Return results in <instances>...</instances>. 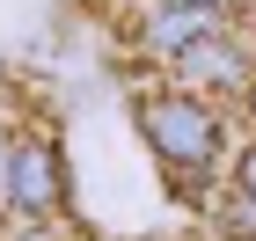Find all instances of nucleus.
I'll list each match as a JSON object with an SVG mask.
<instances>
[{
    "label": "nucleus",
    "mask_w": 256,
    "mask_h": 241,
    "mask_svg": "<svg viewBox=\"0 0 256 241\" xmlns=\"http://www.w3.org/2000/svg\"><path fill=\"white\" fill-rule=\"evenodd\" d=\"M146 132L161 139V154H176V161H198L212 146V117L205 110H183V102H161L154 117H146Z\"/></svg>",
    "instance_id": "1"
},
{
    "label": "nucleus",
    "mask_w": 256,
    "mask_h": 241,
    "mask_svg": "<svg viewBox=\"0 0 256 241\" xmlns=\"http://www.w3.org/2000/svg\"><path fill=\"white\" fill-rule=\"evenodd\" d=\"M242 190H249V198H256V146H249V154H242Z\"/></svg>",
    "instance_id": "2"
},
{
    "label": "nucleus",
    "mask_w": 256,
    "mask_h": 241,
    "mask_svg": "<svg viewBox=\"0 0 256 241\" xmlns=\"http://www.w3.org/2000/svg\"><path fill=\"white\" fill-rule=\"evenodd\" d=\"M249 102H256V95H249Z\"/></svg>",
    "instance_id": "3"
}]
</instances>
